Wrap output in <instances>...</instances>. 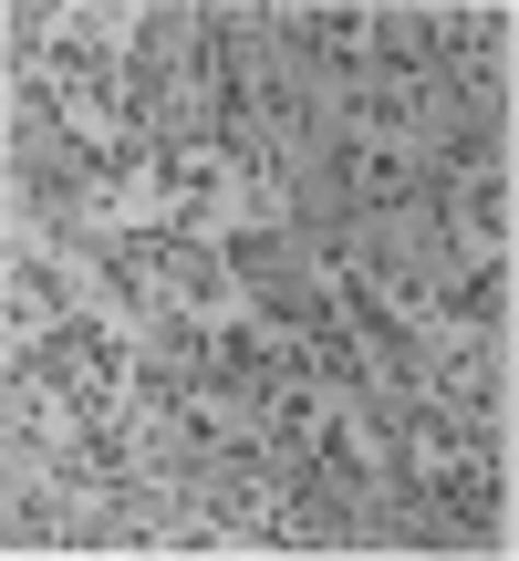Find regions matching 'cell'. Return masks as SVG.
Returning a JSON list of instances; mask_svg holds the SVG:
<instances>
[{"label": "cell", "instance_id": "6da1fadb", "mask_svg": "<svg viewBox=\"0 0 519 561\" xmlns=\"http://www.w3.org/2000/svg\"><path fill=\"white\" fill-rule=\"evenodd\" d=\"M395 447H405V479H416V500L458 510V520H499V458H488V426L458 416V405H405L395 416Z\"/></svg>", "mask_w": 519, "mask_h": 561}]
</instances>
